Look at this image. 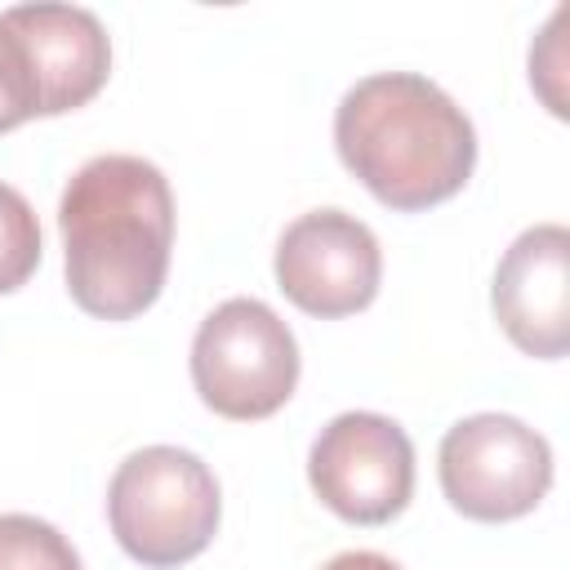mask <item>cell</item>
I'll use <instances>...</instances> for the list:
<instances>
[{
  "label": "cell",
  "mask_w": 570,
  "mask_h": 570,
  "mask_svg": "<svg viewBox=\"0 0 570 570\" xmlns=\"http://www.w3.org/2000/svg\"><path fill=\"white\" fill-rule=\"evenodd\" d=\"M58 232L76 307L98 321L142 316L169 276V178L142 156H94L62 187Z\"/></svg>",
  "instance_id": "obj_1"
},
{
  "label": "cell",
  "mask_w": 570,
  "mask_h": 570,
  "mask_svg": "<svg viewBox=\"0 0 570 570\" xmlns=\"http://www.w3.org/2000/svg\"><path fill=\"white\" fill-rule=\"evenodd\" d=\"M334 147L347 174L401 214L459 196L476 165L472 120L441 85L414 71L356 80L334 111Z\"/></svg>",
  "instance_id": "obj_2"
},
{
  "label": "cell",
  "mask_w": 570,
  "mask_h": 570,
  "mask_svg": "<svg viewBox=\"0 0 570 570\" xmlns=\"http://www.w3.org/2000/svg\"><path fill=\"white\" fill-rule=\"evenodd\" d=\"M223 499L214 472L178 445L134 450L107 485V521L116 543L147 570H174L209 548Z\"/></svg>",
  "instance_id": "obj_3"
},
{
  "label": "cell",
  "mask_w": 570,
  "mask_h": 570,
  "mask_svg": "<svg viewBox=\"0 0 570 570\" xmlns=\"http://www.w3.org/2000/svg\"><path fill=\"white\" fill-rule=\"evenodd\" d=\"M191 383L223 419H267L298 387V343L263 298H227L191 338Z\"/></svg>",
  "instance_id": "obj_4"
},
{
  "label": "cell",
  "mask_w": 570,
  "mask_h": 570,
  "mask_svg": "<svg viewBox=\"0 0 570 570\" xmlns=\"http://www.w3.org/2000/svg\"><path fill=\"white\" fill-rule=\"evenodd\" d=\"M436 472L454 512L517 521L552 490V445L512 414H472L441 436Z\"/></svg>",
  "instance_id": "obj_5"
},
{
  "label": "cell",
  "mask_w": 570,
  "mask_h": 570,
  "mask_svg": "<svg viewBox=\"0 0 570 570\" xmlns=\"http://www.w3.org/2000/svg\"><path fill=\"white\" fill-rule=\"evenodd\" d=\"M307 481L334 517L352 525H387L414 494V445L396 419L347 410L316 432Z\"/></svg>",
  "instance_id": "obj_6"
},
{
  "label": "cell",
  "mask_w": 570,
  "mask_h": 570,
  "mask_svg": "<svg viewBox=\"0 0 570 570\" xmlns=\"http://www.w3.org/2000/svg\"><path fill=\"white\" fill-rule=\"evenodd\" d=\"M276 285L281 294L321 321L365 312L383 281L379 236L347 209L298 214L276 240Z\"/></svg>",
  "instance_id": "obj_7"
},
{
  "label": "cell",
  "mask_w": 570,
  "mask_h": 570,
  "mask_svg": "<svg viewBox=\"0 0 570 570\" xmlns=\"http://www.w3.org/2000/svg\"><path fill=\"white\" fill-rule=\"evenodd\" d=\"M490 303L525 356L561 361L570 347V232L561 223L525 227L499 258Z\"/></svg>",
  "instance_id": "obj_8"
},
{
  "label": "cell",
  "mask_w": 570,
  "mask_h": 570,
  "mask_svg": "<svg viewBox=\"0 0 570 570\" xmlns=\"http://www.w3.org/2000/svg\"><path fill=\"white\" fill-rule=\"evenodd\" d=\"M31 49L45 116L85 107L111 76V40L98 13L80 4H13L0 13Z\"/></svg>",
  "instance_id": "obj_9"
},
{
  "label": "cell",
  "mask_w": 570,
  "mask_h": 570,
  "mask_svg": "<svg viewBox=\"0 0 570 570\" xmlns=\"http://www.w3.org/2000/svg\"><path fill=\"white\" fill-rule=\"evenodd\" d=\"M0 570H85L67 534L31 512H0Z\"/></svg>",
  "instance_id": "obj_10"
},
{
  "label": "cell",
  "mask_w": 570,
  "mask_h": 570,
  "mask_svg": "<svg viewBox=\"0 0 570 570\" xmlns=\"http://www.w3.org/2000/svg\"><path fill=\"white\" fill-rule=\"evenodd\" d=\"M40 267V223L27 196L0 183V294H13Z\"/></svg>",
  "instance_id": "obj_11"
},
{
  "label": "cell",
  "mask_w": 570,
  "mask_h": 570,
  "mask_svg": "<svg viewBox=\"0 0 570 570\" xmlns=\"http://www.w3.org/2000/svg\"><path fill=\"white\" fill-rule=\"evenodd\" d=\"M31 116H45L40 76H36L27 40L0 18V134L27 125Z\"/></svg>",
  "instance_id": "obj_12"
},
{
  "label": "cell",
  "mask_w": 570,
  "mask_h": 570,
  "mask_svg": "<svg viewBox=\"0 0 570 570\" xmlns=\"http://www.w3.org/2000/svg\"><path fill=\"white\" fill-rule=\"evenodd\" d=\"M321 570H401L392 557H383V552H365V548H352V552H338V557H330Z\"/></svg>",
  "instance_id": "obj_13"
}]
</instances>
